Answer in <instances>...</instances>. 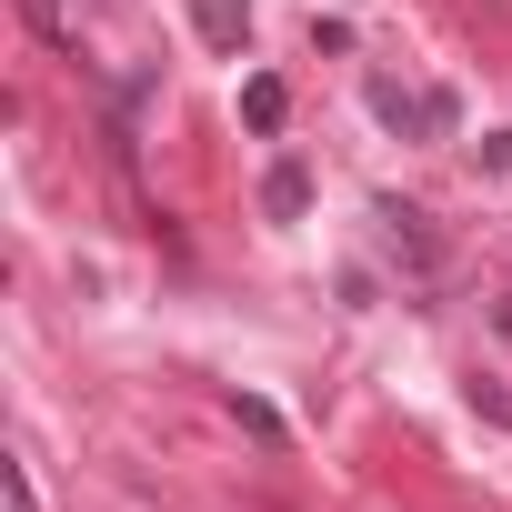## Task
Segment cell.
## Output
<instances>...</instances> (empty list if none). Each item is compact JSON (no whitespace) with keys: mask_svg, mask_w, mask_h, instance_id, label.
<instances>
[{"mask_svg":"<svg viewBox=\"0 0 512 512\" xmlns=\"http://www.w3.org/2000/svg\"><path fill=\"white\" fill-rule=\"evenodd\" d=\"M372 221H382V251H392V262H402L412 282H432V272H442V241H432V211H412V201H382Z\"/></svg>","mask_w":512,"mask_h":512,"instance_id":"1","label":"cell"},{"mask_svg":"<svg viewBox=\"0 0 512 512\" xmlns=\"http://www.w3.org/2000/svg\"><path fill=\"white\" fill-rule=\"evenodd\" d=\"M191 31H201L221 61H241V41H251V0H191Z\"/></svg>","mask_w":512,"mask_h":512,"instance_id":"2","label":"cell"},{"mask_svg":"<svg viewBox=\"0 0 512 512\" xmlns=\"http://www.w3.org/2000/svg\"><path fill=\"white\" fill-rule=\"evenodd\" d=\"M262 211H272V221H302V211H312V171H302V161H272V171H262Z\"/></svg>","mask_w":512,"mask_h":512,"instance_id":"3","label":"cell"},{"mask_svg":"<svg viewBox=\"0 0 512 512\" xmlns=\"http://www.w3.org/2000/svg\"><path fill=\"white\" fill-rule=\"evenodd\" d=\"M241 121H251V131H262V141H272V131L292 121V91H282L272 71H251V81H241Z\"/></svg>","mask_w":512,"mask_h":512,"instance_id":"4","label":"cell"},{"mask_svg":"<svg viewBox=\"0 0 512 512\" xmlns=\"http://www.w3.org/2000/svg\"><path fill=\"white\" fill-rule=\"evenodd\" d=\"M372 121H382V131H402V141H422V91H402V81H372Z\"/></svg>","mask_w":512,"mask_h":512,"instance_id":"5","label":"cell"},{"mask_svg":"<svg viewBox=\"0 0 512 512\" xmlns=\"http://www.w3.org/2000/svg\"><path fill=\"white\" fill-rule=\"evenodd\" d=\"M21 21H31L51 51H81V41H71V11H61V0H21Z\"/></svg>","mask_w":512,"mask_h":512,"instance_id":"6","label":"cell"},{"mask_svg":"<svg viewBox=\"0 0 512 512\" xmlns=\"http://www.w3.org/2000/svg\"><path fill=\"white\" fill-rule=\"evenodd\" d=\"M462 131V101L452 91H422V141H452Z\"/></svg>","mask_w":512,"mask_h":512,"instance_id":"7","label":"cell"},{"mask_svg":"<svg viewBox=\"0 0 512 512\" xmlns=\"http://www.w3.org/2000/svg\"><path fill=\"white\" fill-rule=\"evenodd\" d=\"M231 412H241V432H251V442H282V412H272V402H251V392H231Z\"/></svg>","mask_w":512,"mask_h":512,"instance_id":"8","label":"cell"},{"mask_svg":"<svg viewBox=\"0 0 512 512\" xmlns=\"http://www.w3.org/2000/svg\"><path fill=\"white\" fill-rule=\"evenodd\" d=\"M482 171H512V131H482Z\"/></svg>","mask_w":512,"mask_h":512,"instance_id":"9","label":"cell"},{"mask_svg":"<svg viewBox=\"0 0 512 512\" xmlns=\"http://www.w3.org/2000/svg\"><path fill=\"white\" fill-rule=\"evenodd\" d=\"M492 332H502V342H512V292H502V302H492Z\"/></svg>","mask_w":512,"mask_h":512,"instance_id":"10","label":"cell"}]
</instances>
